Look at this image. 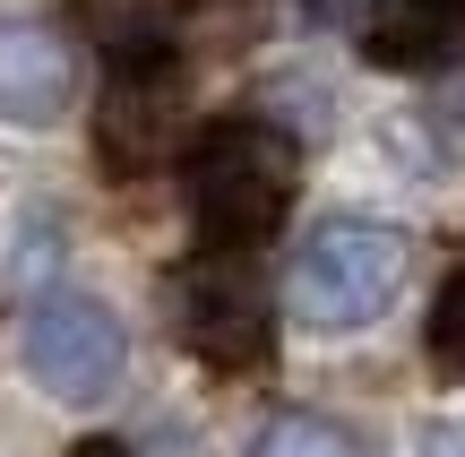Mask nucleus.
Returning <instances> with one entry per match:
<instances>
[{"label":"nucleus","instance_id":"5","mask_svg":"<svg viewBox=\"0 0 465 457\" xmlns=\"http://www.w3.org/2000/svg\"><path fill=\"white\" fill-rule=\"evenodd\" d=\"M173 61H138V69H113L104 78V104H95V155L104 173L138 182V173L164 155V130H173Z\"/></svg>","mask_w":465,"mask_h":457},{"label":"nucleus","instance_id":"9","mask_svg":"<svg viewBox=\"0 0 465 457\" xmlns=\"http://www.w3.org/2000/svg\"><path fill=\"white\" fill-rule=\"evenodd\" d=\"M250 457H371L362 432H345L336 414H276V423H259V441H250Z\"/></svg>","mask_w":465,"mask_h":457},{"label":"nucleus","instance_id":"11","mask_svg":"<svg viewBox=\"0 0 465 457\" xmlns=\"http://www.w3.org/2000/svg\"><path fill=\"white\" fill-rule=\"evenodd\" d=\"M414 457H465V423H422Z\"/></svg>","mask_w":465,"mask_h":457},{"label":"nucleus","instance_id":"2","mask_svg":"<svg viewBox=\"0 0 465 457\" xmlns=\"http://www.w3.org/2000/svg\"><path fill=\"white\" fill-rule=\"evenodd\" d=\"M405 259H414L405 224H388V216H319L302 233V251H293L284 303H293V320L311 337H353V328H371L397 303Z\"/></svg>","mask_w":465,"mask_h":457},{"label":"nucleus","instance_id":"8","mask_svg":"<svg viewBox=\"0 0 465 457\" xmlns=\"http://www.w3.org/2000/svg\"><path fill=\"white\" fill-rule=\"evenodd\" d=\"M69 9L95 35L104 69H138V61H173V17L190 0H69Z\"/></svg>","mask_w":465,"mask_h":457},{"label":"nucleus","instance_id":"10","mask_svg":"<svg viewBox=\"0 0 465 457\" xmlns=\"http://www.w3.org/2000/svg\"><path fill=\"white\" fill-rule=\"evenodd\" d=\"M431 363L449 380H465V259H457V276L440 285V303H431Z\"/></svg>","mask_w":465,"mask_h":457},{"label":"nucleus","instance_id":"1","mask_svg":"<svg viewBox=\"0 0 465 457\" xmlns=\"http://www.w3.org/2000/svg\"><path fill=\"white\" fill-rule=\"evenodd\" d=\"M182 182H190V216H199V251L250 259L276 242L284 207H293V138H276L267 121H216V130H199Z\"/></svg>","mask_w":465,"mask_h":457},{"label":"nucleus","instance_id":"3","mask_svg":"<svg viewBox=\"0 0 465 457\" xmlns=\"http://www.w3.org/2000/svg\"><path fill=\"white\" fill-rule=\"evenodd\" d=\"M17 345H26V372L44 380L61 406H95V397H113L121 372H130V337H121V320L95 293H35Z\"/></svg>","mask_w":465,"mask_h":457},{"label":"nucleus","instance_id":"12","mask_svg":"<svg viewBox=\"0 0 465 457\" xmlns=\"http://www.w3.org/2000/svg\"><path fill=\"white\" fill-rule=\"evenodd\" d=\"M69 457H130V449H121V441H78Z\"/></svg>","mask_w":465,"mask_h":457},{"label":"nucleus","instance_id":"6","mask_svg":"<svg viewBox=\"0 0 465 457\" xmlns=\"http://www.w3.org/2000/svg\"><path fill=\"white\" fill-rule=\"evenodd\" d=\"M69 95H78V61H69V44L44 35V26L0 17V121L44 130V121L69 113Z\"/></svg>","mask_w":465,"mask_h":457},{"label":"nucleus","instance_id":"7","mask_svg":"<svg viewBox=\"0 0 465 457\" xmlns=\"http://www.w3.org/2000/svg\"><path fill=\"white\" fill-rule=\"evenodd\" d=\"M465 52V0H371L362 61L371 69H440Z\"/></svg>","mask_w":465,"mask_h":457},{"label":"nucleus","instance_id":"4","mask_svg":"<svg viewBox=\"0 0 465 457\" xmlns=\"http://www.w3.org/2000/svg\"><path fill=\"white\" fill-rule=\"evenodd\" d=\"M182 337L199 363L216 372H259L276 328H267V293L250 276V259H224V251H199L182 268Z\"/></svg>","mask_w":465,"mask_h":457}]
</instances>
